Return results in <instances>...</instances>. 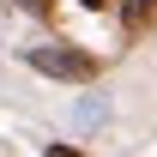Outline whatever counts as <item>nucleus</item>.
Returning a JSON list of instances; mask_svg holds the SVG:
<instances>
[{"mask_svg": "<svg viewBox=\"0 0 157 157\" xmlns=\"http://www.w3.org/2000/svg\"><path fill=\"white\" fill-rule=\"evenodd\" d=\"M24 60L36 67V73L60 78V85H85V78H97V60L73 48V42H36V48H24Z\"/></svg>", "mask_w": 157, "mask_h": 157, "instance_id": "nucleus-1", "label": "nucleus"}, {"mask_svg": "<svg viewBox=\"0 0 157 157\" xmlns=\"http://www.w3.org/2000/svg\"><path fill=\"white\" fill-rule=\"evenodd\" d=\"M151 18H157V0H133V6H127V24H133V30H145Z\"/></svg>", "mask_w": 157, "mask_h": 157, "instance_id": "nucleus-2", "label": "nucleus"}, {"mask_svg": "<svg viewBox=\"0 0 157 157\" xmlns=\"http://www.w3.org/2000/svg\"><path fill=\"white\" fill-rule=\"evenodd\" d=\"M42 157H78V151H73V145H48Z\"/></svg>", "mask_w": 157, "mask_h": 157, "instance_id": "nucleus-3", "label": "nucleus"}, {"mask_svg": "<svg viewBox=\"0 0 157 157\" xmlns=\"http://www.w3.org/2000/svg\"><path fill=\"white\" fill-rule=\"evenodd\" d=\"M85 6H109V0H85Z\"/></svg>", "mask_w": 157, "mask_h": 157, "instance_id": "nucleus-4", "label": "nucleus"}]
</instances>
